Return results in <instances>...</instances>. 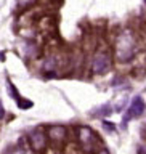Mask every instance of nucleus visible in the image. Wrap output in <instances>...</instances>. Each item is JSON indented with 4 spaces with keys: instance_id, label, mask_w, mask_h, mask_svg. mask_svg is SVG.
I'll list each match as a JSON object with an SVG mask.
<instances>
[{
    "instance_id": "nucleus-1",
    "label": "nucleus",
    "mask_w": 146,
    "mask_h": 154,
    "mask_svg": "<svg viewBox=\"0 0 146 154\" xmlns=\"http://www.w3.org/2000/svg\"><path fill=\"white\" fill-rule=\"evenodd\" d=\"M116 51H117V56H119L120 61H129L135 53V40L129 35V34L120 35L119 40H117V48H116Z\"/></svg>"
},
{
    "instance_id": "nucleus-2",
    "label": "nucleus",
    "mask_w": 146,
    "mask_h": 154,
    "mask_svg": "<svg viewBox=\"0 0 146 154\" xmlns=\"http://www.w3.org/2000/svg\"><path fill=\"white\" fill-rule=\"evenodd\" d=\"M109 67H111V60H109L108 53H104V51L96 53L93 64H92L93 74H104V72H108Z\"/></svg>"
},
{
    "instance_id": "nucleus-3",
    "label": "nucleus",
    "mask_w": 146,
    "mask_h": 154,
    "mask_svg": "<svg viewBox=\"0 0 146 154\" xmlns=\"http://www.w3.org/2000/svg\"><path fill=\"white\" fill-rule=\"evenodd\" d=\"M144 108H146V104H144L141 96H135V98L132 100V103H130V108L127 111V114H125V122L130 120V119H133V117L141 116L144 112Z\"/></svg>"
},
{
    "instance_id": "nucleus-4",
    "label": "nucleus",
    "mask_w": 146,
    "mask_h": 154,
    "mask_svg": "<svg viewBox=\"0 0 146 154\" xmlns=\"http://www.w3.org/2000/svg\"><path fill=\"white\" fill-rule=\"evenodd\" d=\"M47 137L48 135H45L42 130H34V132H31V135H29V143H31L34 151H43L45 149Z\"/></svg>"
},
{
    "instance_id": "nucleus-5",
    "label": "nucleus",
    "mask_w": 146,
    "mask_h": 154,
    "mask_svg": "<svg viewBox=\"0 0 146 154\" xmlns=\"http://www.w3.org/2000/svg\"><path fill=\"white\" fill-rule=\"evenodd\" d=\"M47 135L51 141H63L66 137V130L64 127H51V128H48Z\"/></svg>"
},
{
    "instance_id": "nucleus-6",
    "label": "nucleus",
    "mask_w": 146,
    "mask_h": 154,
    "mask_svg": "<svg viewBox=\"0 0 146 154\" xmlns=\"http://www.w3.org/2000/svg\"><path fill=\"white\" fill-rule=\"evenodd\" d=\"M93 140H95V135L89 127H80L79 128V141L80 143L90 144V143H93Z\"/></svg>"
},
{
    "instance_id": "nucleus-7",
    "label": "nucleus",
    "mask_w": 146,
    "mask_h": 154,
    "mask_svg": "<svg viewBox=\"0 0 146 154\" xmlns=\"http://www.w3.org/2000/svg\"><path fill=\"white\" fill-rule=\"evenodd\" d=\"M18 106H19L21 109H29V108L32 106V101H31V100H23V98H19V100H18Z\"/></svg>"
},
{
    "instance_id": "nucleus-8",
    "label": "nucleus",
    "mask_w": 146,
    "mask_h": 154,
    "mask_svg": "<svg viewBox=\"0 0 146 154\" xmlns=\"http://www.w3.org/2000/svg\"><path fill=\"white\" fill-rule=\"evenodd\" d=\"M108 112H111V108H109V106H103V108L98 111V114H108Z\"/></svg>"
},
{
    "instance_id": "nucleus-9",
    "label": "nucleus",
    "mask_w": 146,
    "mask_h": 154,
    "mask_svg": "<svg viewBox=\"0 0 146 154\" xmlns=\"http://www.w3.org/2000/svg\"><path fill=\"white\" fill-rule=\"evenodd\" d=\"M104 125H106V127H109V130H114V127H116L114 124H109V122H104Z\"/></svg>"
},
{
    "instance_id": "nucleus-10",
    "label": "nucleus",
    "mask_w": 146,
    "mask_h": 154,
    "mask_svg": "<svg viewBox=\"0 0 146 154\" xmlns=\"http://www.w3.org/2000/svg\"><path fill=\"white\" fill-rule=\"evenodd\" d=\"M5 116V111H3V106H2V103H0V117H3Z\"/></svg>"
},
{
    "instance_id": "nucleus-11",
    "label": "nucleus",
    "mask_w": 146,
    "mask_h": 154,
    "mask_svg": "<svg viewBox=\"0 0 146 154\" xmlns=\"http://www.w3.org/2000/svg\"><path fill=\"white\" fill-rule=\"evenodd\" d=\"M138 151H140V152H146V148H140Z\"/></svg>"
}]
</instances>
